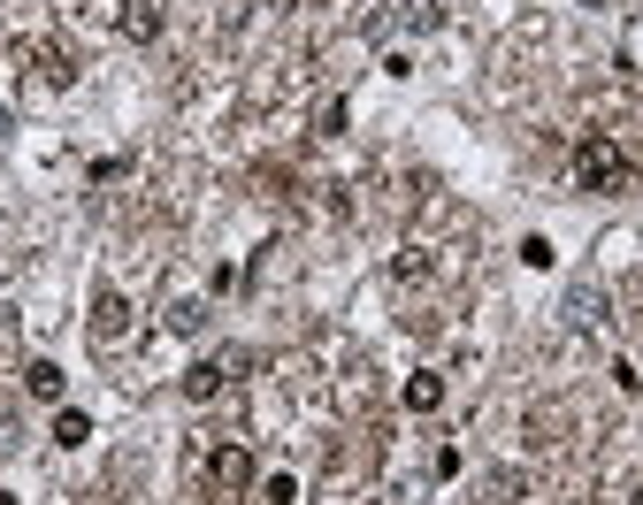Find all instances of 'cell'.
Listing matches in <instances>:
<instances>
[{"mask_svg":"<svg viewBox=\"0 0 643 505\" xmlns=\"http://www.w3.org/2000/svg\"><path fill=\"white\" fill-rule=\"evenodd\" d=\"M621 176H629V154L613 139H582L575 146V184L582 191H621Z\"/></svg>","mask_w":643,"mask_h":505,"instance_id":"cell-1","label":"cell"},{"mask_svg":"<svg viewBox=\"0 0 643 505\" xmlns=\"http://www.w3.org/2000/svg\"><path fill=\"white\" fill-rule=\"evenodd\" d=\"M123 337H131V299H123V292H100V299H92V344L108 352V344H123Z\"/></svg>","mask_w":643,"mask_h":505,"instance_id":"cell-2","label":"cell"},{"mask_svg":"<svg viewBox=\"0 0 643 505\" xmlns=\"http://www.w3.org/2000/svg\"><path fill=\"white\" fill-rule=\"evenodd\" d=\"M207 483H215V491H253V452H246V444L207 452Z\"/></svg>","mask_w":643,"mask_h":505,"instance_id":"cell-3","label":"cell"},{"mask_svg":"<svg viewBox=\"0 0 643 505\" xmlns=\"http://www.w3.org/2000/svg\"><path fill=\"white\" fill-rule=\"evenodd\" d=\"M31 69H39L54 92H62V85H77V54H69V46H39V54H31Z\"/></svg>","mask_w":643,"mask_h":505,"instance_id":"cell-4","label":"cell"},{"mask_svg":"<svg viewBox=\"0 0 643 505\" xmlns=\"http://www.w3.org/2000/svg\"><path fill=\"white\" fill-rule=\"evenodd\" d=\"M222 383H230V360H199V367H184V398H199V406H207Z\"/></svg>","mask_w":643,"mask_h":505,"instance_id":"cell-5","label":"cell"},{"mask_svg":"<svg viewBox=\"0 0 643 505\" xmlns=\"http://www.w3.org/2000/svg\"><path fill=\"white\" fill-rule=\"evenodd\" d=\"M123 39H139V46L161 39V8L154 0H123Z\"/></svg>","mask_w":643,"mask_h":505,"instance_id":"cell-6","label":"cell"},{"mask_svg":"<svg viewBox=\"0 0 643 505\" xmlns=\"http://www.w3.org/2000/svg\"><path fill=\"white\" fill-rule=\"evenodd\" d=\"M62 383H69V375H62L54 360H31V367H23V391H31V398H46V406H62Z\"/></svg>","mask_w":643,"mask_h":505,"instance_id":"cell-7","label":"cell"},{"mask_svg":"<svg viewBox=\"0 0 643 505\" xmlns=\"http://www.w3.org/2000/svg\"><path fill=\"white\" fill-rule=\"evenodd\" d=\"M406 406H414V414H437V406H445V383H437V375H414V383H406Z\"/></svg>","mask_w":643,"mask_h":505,"instance_id":"cell-8","label":"cell"},{"mask_svg":"<svg viewBox=\"0 0 643 505\" xmlns=\"http://www.w3.org/2000/svg\"><path fill=\"white\" fill-rule=\"evenodd\" d=\"M85 437H92V421H85L77 406H62V414H54V444H69V452H77Z\"/></svg>","mask_w":643,"mask_h":505,"instance_id":"cell-9","label":"cell"},{"mask_svg":"<svg viewBox=\"0 0 643 505\" xmlns=\"http://www.w3.org/2000/svg\"><path fill=\"white\" fill-rule=\"evenodd\" d=\"M161 322H168L176 337H192L199 322H207V307H199V299H168V315H161Z\"/></svg>","mask_w":643,"mask_h":505,"instance_id":"cell-10","label":"cell"},{"mask_svg":"<svg viewBox=\"0 0 643 505\" xmlns=\"http://www.w3.org/2000/svg\"><path fill=\"white\" fill-rule=\"evenodd\" d=\"M315 131H322V139H337V131H345V100H322V108H315Z\"/></svg>","mask_w":643,"mask_h":505,"instance_id":"cell-11","label":"cell"},{"mask_svg":"<svg viewBox=\"0 0 643 505\" xmlns=\"http://www.w3.org/2000/svg\"><path fill=\"white\" fill-rule=\"evenodd\" d=\"M567 315H575V322L590 330V322H598V292H575V299H567Z\"/></svg>","mask_w":643,"mask_h":505,"instance_id":"cell-12","label":"cell"},{"mask_svg":"<svg viewBox=\"0 0 643 505\" xmlns=\"http://www.w3.org/2000/svg\"><path fill=\"white\" fill-rule=\"evenodd\" d=\"M8 123H15V116H8V108H0V139H8Z\"/></svg>","mask_w":643,"mask_h":505,"instance_id":"cell-13","label":"cell"},{"mask_svg":"<svg viewBox=\"0 0 643 505\" xmlns=\"http://www.w3.org/2000/svg\"><path fill=\"white\" fill-rule=\"evenodd\" d=\"M0 505H15V491H0Z\"/></svg>","mask_w":643,"mask_h":505,"instance_id":"cell-14","label":"cell"},{"mask_svg":"<svg viewBox=\"0 0 643 505\" xmlns=\"http://www.w3.org/2000/svg\"><path fill=\"white\" fill-rule=\"evenodd\" d=\"M636 505H643V491H636Z\"/></svg>","mask_w":643,"mask_h":505,"instance_id":"cell-15","label":"cell"}]
</instances>
